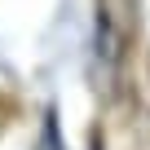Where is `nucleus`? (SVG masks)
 <instances>
[{"mask_svg": "<svg viewBox=\"0 0 150 150\" xmlns=\"http://www.w3.org/2000/svg\"><path fill=\"white\" fill-rule=\"evenodd\" d=\"M141 31V5L137 0H97V62L119 75L132 57Z\"/></svg>", "mask_w": 150, "mask_h": 150, "instance_id": "1", "label": "nucleus"}]
</instances>
